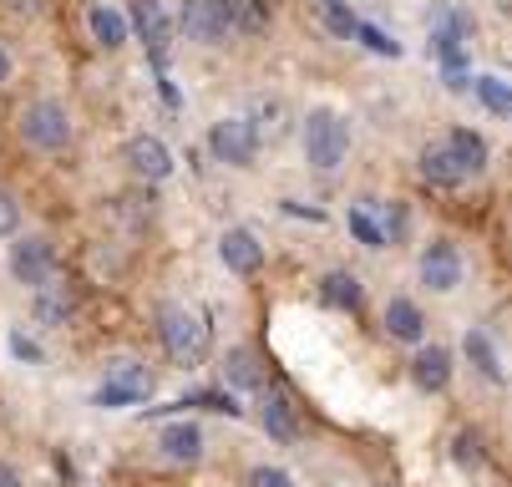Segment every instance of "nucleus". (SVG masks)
I'll use <instances>...</instances> for the list:
<instances>
[{
	"instance_id": "f257e3e1",
	"label": "nucleus",
	"mask_w": 512,
	"mask_h": 487,
	"mask_svg": "<svg viewBox=\"0 0 512 487\" xmlns=\"http://www.w3.org/2000/svg\"><path fill=\"white\" fill-rule=\"evenodd\" d=\"M482 168H487V143H482L477 132H467V127L447 132L442 143H426L421 148V178L436 183V188H457V183H467Z\"/></svg>"
},
{
	"instance_id": "f03ea898",
	"label": "nucleus",
	"mask_w": 512,
	"mask_h": 487,
	"mask_svg": "<svg viewBox=\"0 0 512 487\" xmlns=\"http://www.w3.org/2000/svg\"><path fill=\"white\" fill-rule=\"evenodd\" d=\"M305 158H310V168H320V173H335L340 163H345V153H350V127H345V117L340 112H330V107H315L310 117H305Z\"/></svg>"
},
{
	"instance_id": "7ed1b4c3",
	"label": "nucleus",
	"mask_w": 512,
	"mask_h": 487,
	"mask_svg": "<svg viewBox=\"0 0 512 487\" xmlns=\"http://www.w3.org/2000/svg\"><path fill=\"white\" fill-rule=\"evenodd\" d=\"M21 137H26L31 148H41V153H61V148L71 143V117H66V107L51 102V97L21 107Z\"/></svg>"
},
{
	"instance_id": "20e7f679",
	"label": "nucleus",
	"mask_w": 512,
	"mask_h": 487,
	"mask_svg": "<svg viewBox=\"0 0 512 487\" xmlns=\"http://www.w3.org/2000/svg\"><path fill=\"white\" fill-rule=\"evenodd\" d=\"M208 148L218 163H229V168H249L254 153H259V127L249 117H224V122H213L208 132Z\"/></svg>"
},
{
	"instance_id": "39448f33",
	"label": "nucleus",
	"mask_w": 512,
	"mask_h": 487,
	"mask_svg": "<svg viewBox=\"0 0 512 487\" xmlns=\"http://www.w3.org/2000/svg\"><path fill=\"white\" fill-rule=\"evenodd\" d=\"M163 345H168L173 361L193 366V361H203V351H208V325H203L193 310L173 305V310H163Z\"/></svg>"
},
{
	"instance_id": "423d86ee",
	"label": "nucleus",
	"mask_w": 512,
	"mask_h": 487,
	"mask_svg": "<svg viewBox=\"0 0 512 487\" xmlns=\"http://www.w3.org/2000/svg\"><path fill=\"white\" fill-rule=\"evenodd\" d=\"M153 396V371L137 361H112L107 381L97 386V406H137Z\"/></svg>"
},
{
	"instance_id": "0eeeda50",
	"label": "nucleus",
	"mask_w": 512,
	"mask_h": 487,
	"mask_svg": "<svg viewBox=\"0 0 512 487\" xmlns=\"http://www.w3.org/2000/svg\"><path fill=\"white\" fill-rule=\"evenodd\" d=\"M178 26L188 31V41H203V46H224L234 31H229V16L218 0H183L178 11Z\"/></svg>"
},
{
	"instance_id": "6e6552de",
	"label": "nucleus",
	"mask_w": 512,
	"mask_h": 487,
	"mask_svg": "<svg viewBox=\"0 0 512 487\" xmlns=\"http://www.w3.org/2000/svg\"><path fill=\"white\" fill-rule=\"evenodd\" d=\"M132 26H137L142 46L153 51V61L163 66L168 51H173V16H168V6H163V0H137V6H132Z\"/></svg>"
},
{
	"instance_id": "1a4fd4ad",
	"label": "nucleus",
	"mask_w": 512,
	"mask_h": 487,
	"mask_svg": "<svg viewBox=\"0 0 512 487\" xmlns=\"http://www.w3.org/2000/svg\"><path fill=\"white\" fill-rule=\"evenodd\" d=\"M421 285L436 290V295H452L462 285V254L447 239H436V244L421 249Z\"/></svg>"
},
{
	"instance_id": "9d476101",
	"label": "nucleus",
	"mask_w": 512,
	"mask_h": 487,
	"mask_svg": "<svg viewBox=\"0 0 512 487\" xmlns=\"http://www.w3.org/2000/svg\"><path fill=\"white\" fill-rule=\"evenodd\" d=\"M51 269H56V254H51V244L46 239H21V244H11V274L21 285H46L51 280Z\"/></svg>"
},
{
	"instance_id": "9b49d317",
	"label": "nucleus",
	"mask_w": 512,
	"mask_h": 487,
	"mask_svg": "<svg viewBox=\"0 0 512 487\" xmlns=\"http://www.w3.org/2000/svg\"><path fill=\"white\" fill-rule=\"evenodd\" d=\"M127 168L142 183H163L173 173V153H168V143H158V137H132L127 143Z\"/></svg>"
},
{
	"instance_id": "f8f14e48",
	"label": "nucleus",
	"mask_w": 512,
	"mask_h": 487,
	"mask_svg": "<svg viewBox=\"0 0 512 487\" xmlns=\"http://www.w3.org/2000/svg\"><path fill=\"white\" fill-rule=\"evenodd\" d=\"M259 422L274 442H295L300 437V422H295V401H289L284 391H264L259 401Z\"/></svg>"
},
{
	"instance_id": "ddd939ff",
	"label": "nucleus",
	"mask_w": 512,
	"mask_h": 487,
	"mask_svg": "<svg viewBox=\"0 0 512 487\" xmlns=\"http://www.w3.org/2000/svg\"><path fill=\"white\" fill-rule=\"evenodd\" d=\"M411 381L421 391H442L452 381V351H447V345H421L416 361H411Z\"/></svg>"
},
{
	"instance_id": "4468645a",
	"label": "nucleus",
	"mask_w": 512,
	"mask_h": 487,
	"mask_svg": "<svg viewBox=\"0 0 512 487\" xmlns=\"http://www.w3.org/2000/svg\"><path fill=\"white\" fill-rule=\"evenodd\" d=\"M218 259H224L234 274H254L264 264V249L249 229H224V239H218Z\"/></svg>"
},
{
	"instance_id": "2eb2a0df",
	"label": "nucleus",
	"mask_w": 512,
	"mask_h": 487,
	"mask_svg": "<svg viewBox=\"0 0 512 487\" xmlns=\"http://www.w3.org/2000/svg\"><path fill=\"white\" fill-rule=\"evenodd\" d=\"M158 447H163L168 462H198L203 457V432L193 422H173V427H163Z\"/></svg>"
},
{
	"instance_id": "dca6fc26",
	"label": "nucleus",
	"mask_w": 512,
	"mask_h": 487,
	"mask_svg": "<svg viewBox=\"0 0 512 487\" xmlns=\"http://www.w3.org/2000/svg\"><path fill=\"white\" fill-rule=\"evenodd\" d=\"M360 280H355V274L350 269H330L325 274V280H320V300L330 305V310H360Z\"/></svg>"
},
{
	"instance_id": "f3484780",
	"label": "nucleus",
	"mask_w": 512,
	"mask_h": 487,
	"mask_svg": "<svg viewBox=\"0 0 512 487\" xmlns=\"http://www.w3.org/2000/svg\"><path fill=\"white\" fill-rule=\"evenodd\" d=\"M87 26H92V36H97L102 51L127 46V16H122V11H112V6H92V11H87Z\"/></svg>"
},
{
	"instance_id": "a211bd4d",
	"label": "nucleus",
	"mask_w": 512,
	"mask_h": 487,
	"mask_svg": "<svg viewBox=\"0 0 512 487\" xmlns=\"http://www.w3.org/2000/svg\"><path fill=\"white\" fill-rule=\"evenodd\" d=\"M218 6H224V16H229V31L254 36V31L269 26V0H218Z\"/></svg>"
},
{
	"instance_id": "6ab92c4d",
	"label": "nucleus",
	"mask_w": 512,
	"mask_h": 487,
	"mask_svg": "<svg viewBox=\"0 0 512 487\" xmlns=\"http://www.w3.org/2000/svg\"><path fill=\"white\" fill-rule=\"evenodd\" d=\"M386 330H391L396 340H411V345H416V340L426 335V320H421V310H416L411 300L396 295V300L386 305Z\"/></svg>"
},
{
	"instance_id": "aec40b11",
	"label": "nucleus",
	"mask_w": 512,
	"mask_h": 487,
	"mask_svg": "<svg viewBox=\"0 0 512 487\" xmlns=\"http://www.w3.org/2000/svg\"><path fill=\"white\" fill-rule=\"evenodd\" d=\"M224 381L234 391H264V371H259L254 351H229L224 356Z\"/></svg>"
},
{
	"instance_id": "412c9836",
	"label": "nucleus",
	"mask_w": 512,
	"mask_h": 487,
	"mask_svg": "<svg viewBox=\"0 0 512 487\" xmlns=\"http://www.w3.org/2000/svg\"><path fill=\"white\" fill-rule=\"evenodd\" d=\"M462 351H467V361H472L487 381H502V361H497V345L487 340V330H467Z\"/></svg>"
},
{
	"instance_id": "4be33fe9",
	"label": "nucleus",
	"mask_w": 512,
	"mask_h": 487,
	"mask_svg": "<svg viewBox=\"0 0 512 487\" xmlns=\"http://www.w3.org/2000/svg\"><path fill=\"white\" fill-rule=\"evenodd\" d=\"M472 92H477V102H482L492 117H507V112H512V92H507V82H502V77L482 72V77H472Z\"/></svg>"
},
{
	"instance_id": "5701e85b",
	"label": "nucleus",
	"mask_w": 512,
	"mask_h": 487,
	"mask_svg": "<svg viewBox=\"0 0 512 487\" xmlns=\"http://www.w3.org/2000/svg\"><path fill=\"white\" fill-rule=\"evenodd\" d=\"M36 290H41L36 315H41L46 325H61V320L71 315V290H66V285H51V280H46V285H36Z\"/></svg>"
},
{
	"instance_id": "b1692460",
	"label": "nucleus",
	"mask_w": 512,
	"mask_h": 487,
	"mask_svg": "<svg viewBox=\"0 0 512 487\" xmlns=\"http://www.w3.org/2000/svg\"><path fill=\"white\" fill-rule=\"evenodd\" d=\"M345 229H350L365 249H386V234H381V224L371 219V208H350V214H345Z\"/></svg>"
},
{
	"instance_id": "393cba45",
	"label": "nucleus",
	"mask_w": 512,
	"mask_h": 487,
	"mask_svg": "<svg viewBox=\"0 0 512 487\" xmlns=\"http://www.w3.org/2000/svg\"><path fill=\"white\" fill-rule=\"evenodd\" d=\"M355 36L371 46L376 56H401V41H391V36H386L381 26H371V21H355Z\"/></svg>"
},
{
	"instance_id": "a878e982",
	"label": "nucleus",
	"mask_w": 512,
	"mask_h": 487,
	"mask_svg": "<svg viewBox=\"0 0 512 487\" xmlns=\"http://www.w3.org/2000/svg\"><path fill=\"white\" fill-rule=\"evenodd\" d=\"M452 457H457V467H462V472L482 467V437H477V432H457V442H452Z\"/></svg>"
},
{
	"instance_id": "bb28decb",
	"label": "nucleus",
	"mask_w": 512,
	"mask_h": 487,
	"mask_svg": "<svg viewBox=\"0 0 512 487\" xmlns=\"http://www.w3.org/2000/svg\"><path fill=\"white\" fill-rule=\"evenodd\" d=\"M325 21H330L335 36H345V41L355 36V16L345 11V0H325Z\"/></svg>"
},
{
	"instance_id": "cd10ccee",
	"label": "nucleus",
	"mask_w": 512,
	"mask_h": 487,
	"mask_svg": "<svg viewBox=\"0 0 512 487\" xmlns=\"http://www.w3.org/2000/svg\"><path fill=\"white\" fill-rule=\"evenodd\" d=\"M16 229H21V208H16V198L6 188H0V239H11Z\"/></svg>"
},
{
	"instance_id": "c85d7f7f",
	"label": "nucleus",
	"mask_w": 512,
	"mask_h": 487,
	"mask_svg": "<svg viewBox=\"0 0 512 487\" xmlns=\"http://www.w3.org/2000/svg\"><path fill=\"white\" fill-rule=\"evenodd\" d=\"M249 487H295V482H289V472H279V467H254Z\"/></svg>"
},
{
	"instance_id": "c756f323",
	"label": "nucleus",
	"mask_w": 512,
	"mask_h": 487,
	"mask_svg": "<svg viewBox=\"0 0 512 487\" xmlns=\"http://www.w3.org/2000/svg\"><path fill=\"white\" fill-rule=\"evenodd\" d=\"M11 356H16V361H41V345L26 340V335H11Z\"/></svg>"
},
{
	"instance_id": "7c9ffc66",
	"label": "nucleus",
	"mask_w": 512,
	"mask_h": 487,
	"mask_svg": "<svg viewBox=\"0 0 512 487\" xmlns=\"http://www.w3.org/2000/svg\"><path fill=\"white\" fill-rule=\"evenodd\" d=\"M0 487H21V477H16L11 462H0Z\"/></svg>"
},
{
	"instance_id": "2f4dec72",
	"label": "nucleus",
	"mask_w": 512,
	"mask_h": 487,
	"mask_svg": "<svg viewBox=\"0 0 512 487\" xmlns=\"http://www.w3.org/2000/svg\"><path fill=\"white\" fill-rule=\"evenodd\" d=\"M11 77V56H6V46H0V82Z\"/></svg>"
}]
</instances>
